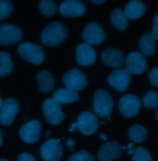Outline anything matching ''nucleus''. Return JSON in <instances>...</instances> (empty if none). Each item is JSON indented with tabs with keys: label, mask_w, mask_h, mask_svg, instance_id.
Returning a JSON list of instances; mask_svg holds the SVG:
<instances>
[{
	"label": "nucleus",
	"mask_w": 158,
	"mask_h": 161,
	"mask_svg": "<svg viewBox=\"0 0 158 161\" xmlns=\"http://www.w3.org/2000/svg\"><path fill=\"white\" fill-rule=\"evenodd\" d=\"M68 37V29L62 22H53L48 24L41 34L42 43L49 47L57 46Z\"/></svg>",
	"instance_id": "1"
},
{
	"label": "nucleus",
	"mask_w": 158,
	"mask_h": 161,
	"mask_svg": "<svg viewBox=\"0 0 158 161\" xmlns=\"http://www.w3.org/2000/svg\"><path fill=\"white\" fill-rule=\"evenodd\" d=\"M114 100L111 95L105 89H99L94 96L93 110L100 117H109L113 110Z\"/></svg>",
	"instance_id": "2"
},
{
	"label": "nucleus",
	"mask_w": 158,
	"mask_h": 161,
	"mask_svg": "<svg viewBox=\"0 0 158 161\" xmlns=\"http://www.w3.org/2000/svg\"><path fill=\"white\" fill-rule=\"evenodd\" d=\"M19 53L24 59L35 64H41L45 60V53L41 46L30 42L20 43Z\"/></svg>",
	"instance_id": "3"
},
{
	"label": "nucleus",
	"mask_w": 158,
	"mask_h": 161,
	"mask_svg": "<svg viewBox=\"0 0 158 161\" xmlns=\"http://www.w3.org/2000/svg\"><path fill=\"white\" fill-rule=\"evenodd\" d=\"M43 111L46 120L54 125H58L63 120L64 115L61 105L53 97L46 99L43 103Z\"/></svg>",
	"instance_id": "4"
},
{
	"label": "nucleus",
	"mask_w": 158,
	"mask_h": 161,
	"mask_svg": "<svg viewBox=\"0 0 158 161\" xmlns=\"http://www.w3.org/2000/svg\"><path fill=\"white\" fill-rule=\"evenodd\" d=\"M141 108V102L137 96L128 94L118 102V110L125 117L131 118L137 115Z\"/></svg>",
	"instance_id": "5"
},
{
	"label": "nucleus",
	"mask_w": 158,
	"mask_h": 161,
	"mask_svg": "<svg viewBox=\"0 0 158 161\" xmlns=\"http://www.w3.org/2000/svg\"><path fill=\"white\" fill-rule=\"evenodd\" d=\"M24 34L16 25L5 23L0 25V45H8L22 40Z\"/></svg>",
	"instance_id": "6"
},
{
	"label": "nucleus",
	"mask_w": 158,
	"mask_h": 161,
	"mask_svg": "<svg viewBox=\"0 0 158 161\" xmlns=\"http://www.w3.org/2000/svg\"><path fill=\"white\" fill-rule=\"evenodd\" d=\"M82 37L86 43L97 45L102 43L106 39L103 28L95 22L88 23L85 27Z\"/></svg>",
	"instance_id": "7"
},
{
	"label": "nucleus",
	"mask_w": 158,
	"mask_h": 161,
	"mask_svg": "<svg viewBox=\"0 0 158 161\" xmlns=\"http://www.w3.org/2000/svg\"><path fill=\"white\" fill-rule=\"evenodd\" d=\"M63 81L66 87L77 92L84 89L88 85L87 78L78 68L67 71L64 75Z\"/></svg>",
	"instance_id": "8"
},
{
	"label": "nucleus",
	"mask_w": 158,
	"mask_h": 161,
	"mask_svg": "<svg viewBox=\"0 0 158 161\" xmlns=\"http://www.w3.org/2000/svg\"><path fill=\"white\" fill-rule=\"evenodd\" d=\"M109 84L119 92H124L129 87L131 81V75L127 68L114 70L108 78Z\"/></svg>",
	"instance_id": "9"
},
{
	"label": "nucleus",
	"mask_w": 158,
	"mask_h": 161,
	"mask_svg": "<svg viewBox=\"0 0 158 161\" xmlns=\"http://www.w3.org/2000/svg\"><path fill=\"white\" fill-rule=\"evenodd\" d=\"M19 110V104L16 99L9 98L3 101L0 108V123L4 126L11 125Z\"/></svg>",
	"instance_id": "10"
},
{
	"label": "nucleus",
	"mask_w": 158,
	"mask_h": 161,
	"mask_svg": "<svg viewBox=\"0 0 158 161\" xmlns=\"http://www.w3.org/2000/svg\"><path fill=\"white\" fill-rule=\"evenodd\" d=\"M77 127L84 135H92L96 133L98 128V120L96 115L91 112H83L77 119Z\"/></svg>",
	"instance_id": "11"
},
{
	"label": "nucleus",
	"mask_w": 158,
	"mask_h": 161,
	"mask_svg": "<svg viewBox=\"0 0 158 161\" xmlns=\"http://www.w3.org/2000/svg\"><path fill=\"white\" fill-rule=\"evenodd\" d=\"M62 147L59 141L52 138L46 141L40 148V154L45 161H59L62 156Z\"/></svg>",
	"instance_id": "12"
},
{
	"label": "nucleus",
	"mask_w": 158,
	"mask_h": 161,
	"mask_svg": "<svg viewBox=\"0 0 158 161\" xmlns=\"http://www.w3.org/2000/svg\"><path fill=\"white\" fill-rule=\"evenodd\" d=\"M41 135V123L38 120H33L25 123L19 130L20 137L25 142L35 143L39 140Z\"/></svg>",
	"instance_id": "13"
},
{
	"label": "nucleus",
	"mask_w": 158,
	"mask_h": 161,
	"mask_svg": "<svg viewBox=\"0 0 158 161\" xmlns=\"http://www.w3.org/2000/svg\"><path fill=\"white\" fill-rule=\"evenodd\" d=\"M125 64L130 74L137 75L143 74L148 66L147 61L143 55L137 52H132L127 56Z\"/></svg>",
	"instance_id": "14"
},
{
	"label": "nucleus",
	"mask_w": 158,
	"mask_h": 161,
	"mask_svg": "<svg viewBox=\"0 0 158 161\" xmlns=\"http://www.w3.org/2000/svg\"><path fill=\"white\" fill-rule=\"evenodd\" d=\"M122 146L118 141L108 142L101 146L98 152L99 161H112L120 158Z\"/></svg>",
	"instance_id": "15"
},
{
	"label": "nucleus",
	"mask_w": 158,
	"mask_h": 161,
	"mask_svg": "<svg viewBox=\"0 0 158 161\" xmlns=\"http://www.w3.org/2000/svg\"><path fill=\"white\" fill-rule=\"evenodd\" d=\"M85 4L77 0L64 1L60 5L59 11L61 14L67 17H79L85 11Z\"/></svg>",
	"instance_id": "16"
},
{
	"label": "nucleus",
	"mask_w": 158,
	"mask_h": 161,
	"mask_svg": "<svg viewBox=\"0 0 158 161\" xmlns=\"http://www.w3.org/2000/svg\"><path fill=\"white\" fill-rule=\"evenodd\" d=\"M101 58L105 64L114 68L121 66L124 62L123 52L115 48H108L104 50L101 53Z\"/></svg>",
	"instance_id": "17"
},
{
	"label": "nucleus",
	"mask_w": 158,
	"mask_h": 161,
	"mask_svg": "<svg viewBox=\"0 0 158 161\" xmlns=\"http://www.w3.org/2000/svg\"><path fill=\"white\" fill-rule=\"evenodd\" d=\"M76 58L80 65L90 66L96 60L95 51L90 45L86 43H81L76 50Z\"/></svg>",
	"instance_id": "18"
},
{
	"label": "nucleus",
	"mask_w": 158,
	"mask_h": 161,
	"mask_svg": "<svg viewBox=\"0 0 158 161\" xmlns=\"http://www.w3.org/2000/svg\"><path fill=\"white\" fill-rule=\"evenodd\" d=\"M146 11L145 4L141 1H130L125 6L124 15L127 19H138L141 18Z\"/></svg>",
	"instance_id": "19"
},
{
	"label": "nucleus",
	"mask_w": 158,
	"mask_h": 161,
	"mask_svg": "<svg viewBox=\"0 0 158 161\" xmlns=\"http://www.w3.org/2000/svg\"><path fill=\"white\" fill-rule=\"evenodd\" d=\"M37 81L40 91L43 93L51 91L55 86V80L48 70H41L37 74Z\"/></svg>",
	"instance_id": "20"
},
{
	"label": "nucleus",
	"mask_w": 158,
	"mask_h": 161,
	"mask_svg": "<svg viewBox=\"0 0 158 161\" xmlns=\"http://www.w3.org/2000/svg\"><path fill=\"white\" fill-rule=\"evenodd\" d=\"M53 98L60 104H67L79 101L80 96L77 91L67 87H64L58 89L54 92Z\"/></svg>",
	"instance_id": "21"
},
{
	"label": "nucleus",
	"mask_w": 158,
	"mask_h": 161,
	"mask_svg": "<svg viewBox=\"0 0 158 161\" xmlns=\"http://www.w3.org/2000/svg\"><path fill=\"white\" fill-rule=\"evenodd\" d=\"M156 42L151 32H148L144 34L139 43L142 53L148 57L153 55L156 52Z\"/></svg>",
	"instance_id": "22"
},
{
	"label": "nucleus",
	"mask_w": 158,
	"mask_h": 161,
	"mask_svg": "<svg viewBox=\"0 0 158 161\" xmlns=\"http://www.w3.org/2000/svg\"><path fill=\"white\" fill-rule=\"evenodd\" d=\"M128 136L132 141L137 143H142L147 138L148 131L141 125L135 124L129 129Z\"/></svg>",
	"instance_id": "23"
},
{
	"label": "nucleus",
	"mask_w": 158,
	"mask_h": 161,
	"mask_svg": "<svg viewBox=\"0 0 158 161\" xmlns=\"http://www.w3.org/2000/svg\"><path fill=\"white\" fill-rule=\"evenodd\" d=\"M111 21L113 25L119 31H124L129 27V22L122 10L118 8L111 13Z\"/></svg>",
	"instance_id": "24"
},
{
	"label": "nucleus",
	"mask_w": 158,
	"mask_h": 161,
	"mask_svg": "<svg viewBox=\"0 0 158 161\" xmlns=\"http://www.w3.org/2000/svg\"><path fill=\"white\" fill-rule=\"evenodd\" d=\"M13 68L10 55L7 52H0V78L10 74L13 70Z\"/></svg>",
	"instance_id": "25"
},
{
	"label": "nucleus",
	"mask_w": 158,
	"mask_h": 161,
	"mask_svg": "<svg viewBox=\"0 0 158 161\" xmlns=\"http://www.w3.org/2000/svg\"><path fill=\"white\" fill-rule=\"evenodd\" d=\"M40 10L47 17L53 16L57 11L58 7L56 2L53 0H42L39 4Z\"/></svg>",
	"instance_id": "26"
},
{
	"label": "nucleus",
	"mask_w": 158,
	"mask_h": 161,
	"mask_svg": "<svg viewBox=\"0 0 158 161\" xmlns=\"http://www.w3.org/2000/svg\"><path fill=\"white\" fill-rule=\"evenodd\" d=\"M14 5L11 1L0 0V20H5L13 12Z\"/></svg>",
	"instance_id": "27"
},
{
	"label": "nucleus",
	"mask_w": 158,
	"mask_h": 161,
	"mask_svg": "<svg viewBox=\"0 0 158 161\" xmlns=\"http://www.w3.org/2000/svg\"><path fill=\"white\" fill-rule=\"evenodd\" d=\"M143 103L145 107L154 108L158 106V93L155 91L148 92L143 99Z\"/></svg>",
	"instance_id": "28"
},
{
	"label": "nucleus",
	"mask_w": 158,
	"mask_h": 161,
	"mask_svg": "<svg viewBox=\"0 0 158 161\" xmlns=\"http://www.w3.org/2000/svg\"><path fill=\"white\" fill-rule=\"evenodd\" d=\"M132 161H153V159L148 149L143 147H138L135 150Z\"/></svg>",
	"instance_id": "29"
},
{
	"label": "nucleus",
	"mask_w": 158,
	"mask_h": 161,
	"mask_svg": "<svg viewBox=\"0 0 158 161\" xmlns=\"http://www.w3.org/2000/svg\"><path fill=\"white\" fill-rule=\"evenodd\" d=\"M67 161H94V158L87 151L82 150L71 155Z\"/></svg>",
	"instance_id": "30"
},
{
	"label": "nucleus",
	"mask_w": 158,
	"mask_h": 161,
	"mask_svg": "<svg viewBox=\"0 0 158 161\" xmlns=\"http://www.w3.org/2000/svg\"><path fill=\"white\" fill-rule=\"evenodd\" d=\"M158 67L156 66L151 71V72L150 73V76H149L150 80L151 81V82L155 87L158 86Z\"/></svg>",
	"instance_id": "31"
},
{
	"label": "nucleus",
	"mask_w": 158,
	"mask_h": 161,
	"mask_svg": "<svg viewBox=\"0 0 158 161\" xmlns=\"http://www.w3.org/2000/svg\"><path fill=\"white\" fill-rule=\"evenodd\" d=\"M152 36L154 37L156 41L158 40V14H157L155 16L154 24L153 26V31H152Z\"/></svg>",
	"instance_id": "32"
},
{
	"label": "nucleus",
	"mask_w": 158,
	"mask_h": 161,
	"mask_svg": "<svg viewBox=\"0 0 158 161\" xmlns=\"http://www.w3.org/2000/svg\"><path fill=\"white\" fill-rule=\"evenodd\" d=\"M18 161H37L35 158L29 153H23L20 154Z\"/></svg>",
	"instance_id": "33"
},
{
	"label": "nucleus",
	"mask_w": 158,
	"mask_h": 161,
	"mask_svg": "<svg viewBox=\"0 0 158 161\" xmlns=\"http://www.w3.org/2000/svg\"><path fill=\"white\" fill-rule=\"evenodd\" d=\"M92 3H95V4H101L104 3H105L104 0H92L91 1Z\"/></svg>",
	"instance_id": "34"
},
{
	"label": "nucleus",
	"mask_w": 158,
	"mask_h": 161,
	"mask_svg": "<svg viewBox=\"0 0 158 161\" xmlns=\"http://www.w3.org/2000/svg\"><path fill=\"white\" fill-rule=\"evenodd\" d=\"M74 141H73V140H69V141H67V145L69 146H70V147H72V146H73L74 145Z\"/></svg>",
	"instance_id": "35"
},
{
	"label": "nucleus",
	"mask_w": 158,
	"mask_h": 161,
	"mask_svg": "<svg viewBox=\"0 0 158 161\" xmlns=\"http://www.w3.org/2000/svg\"><path fill=\"white\" fill-rule=\"evenodd\" d=\"M2 144H3V136H2V133H1V131L0 130V147L1 146Z\"/></svg>",
	"instance_id": "36"
},
{
	"label": "nucleus",
	"mask_w": 158,
	"mask_h": 161,
	"mask_svg": "<svg viewBox=\"0 0 158 161\" xmlns=\"http://www.w3.org/2000/svg\"><path fill=\"white\" fill-rule=\"evenodd\" d=\"M2 104H3V101H2V99L0 97V108L2 106Z\"/></svg>",
	"instance_id": "37"
},
{
	"label": "nucleus",
	"mask_w": 158,
	"mask_h": 161,
	"mask_svg": "<svg viewBox=\"0 0 158 161\" xmlns=\"http://www.w3.org/2000/svg\"><path fill=\"white\" fill-rule=\"evenodd\" d=\"M0 161H9L7 159H0Z\"/></svg>",
	"instance_id": "38"
}]
</instances>
